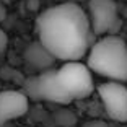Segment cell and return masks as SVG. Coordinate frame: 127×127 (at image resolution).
<instances>
[{"instance_id": "10", "label": "cell", "mask_w": 127, "mask_h": 127, "mask_svg": "<svg viewBox=\"0 0 127 127\" xmlns=\"http://www.w3.org/2000/svg\"><path fill=\"white\" fill-rule=\"evenodd\" d=\"M5 16H7V10H5V7H3V5L0 3V21H2V20H3Z\"/></svg>"}, {"instance_id": "9", "label": "cell", "mask_w": 127, "mask_h": 127, "mask_svg": "<svg viewBox=\"0 0 127 127\" xmlns=\"http://www.w3.org/2000/svg\"><path fill=\"white\" fill-rule=\"evenodd\" d=\"M83 127H109L104 121H99V119H93V121H86L83 124Z\"/></svg>"}, {"instance_id": "6", "label": "cell", "mask_w": 127, "mask_h": 127, "mask_svg": "<svg viewBox=\"0 0 127 127\" xmlns=\"http://www.w3.org/2000/svg\"><path fill=\"white\" fill-rule=\"evenodd\" d=\"M30 106V98L23 91L8 90L0 93V127L7 122L25 116Z\"/></svg>"}, {"instance_id": "7", "label": "cell", "mask_w": 127, "mask_h": 127, "mask_svg": "<svg viewBox=\"0 0 127 127\" xmlns=\"http://www.w3.org/2000/svg\"><path fill=\"white\" fill-rule=\"evenodd\" d=\"M57 57L54 56L41 41H34L25 49V62L30 68L36 72H44L54 68Z\"/></svg>"}, {"instance_id": "2", "label": "cell", "mask_w": 127, "mask_h": 127, "mask_svg": "<svg viewBox=\"0 0 127 127\" xmlns=\"http://www.w3.org/2000/svg\"><path fill=\"white\" fill-rule=\"evenodd\" d=\"M91 72L114 82H127V44L116 34H104L88 51Z\"/></svg>"}, {"instance_id": "4", "label": "cell", "mask_w": 127, "mask_h": 127, "mask_svg": "<svg viewBox=\"0 0 127 127\" xmlns=\"http://www.w3.org/2000/svg\"><path fill=\"white\" fill-rule=\"evenodd\" d=\"M88 16H90L91 30L96 36L114 34L119 30V10L114 0H90Z\"/></svg>"}, {"instance_id": "8", "label": "cell", "mask_w": 127, "mask_h": 127, "mask_svg": "<svg viewBox=\"0 0 127 127\" xmlns=\"http://www.w3.org/2000/svg\"><path fill=\"white\" fill-rule=\"evenodd\" d=\"M7 47H8V36L3 30H0V56L7 51Z\"/></svg>"}, {"instance_id": "5", "label": "cell", "mask_w": 127, "mask_h": 127, "mask_svg": "<svg viewBox=\"0 0 127 127\" xmlns=\"http://www.w3.org/2000/svg\"><path fill=\"white\" fill-rule=\"evenodd\" d=\"M96 91L108 116L116 122H127V86L111 80L98 85Z\"/></svg>"}, {"instance_id": "3", "label": "cell", "mask_w": 127, "mask_h": 127, "mask_svg": "<svg viewBox=\"0 0 127 127\" xmlns=\"http://www.w3.org/2000/svg\"><path fill=\"white\" fill-rule=\"evenodd\" d=\"M57 82L64 93L70 98V101L88 98L95 91L93 75L88 64H82L80 60L64 62L62 67L56 68Z\"/></svg>"}, {"instance_id": "11", "label": "cell", "mask_w": 127, "mask_h": 127, "mask_svg": "<svg viewBox=\"0 0 127 127\" xmlns=\"http://www.w3.org/2000/svg\"><path fill=\"white\" fill-rule=\"evenodd\" d=\"M80 2H90V0H80Z\"/></svg>"}, {"instance_id": "1", "label": "cell", "mask_w": 127, "mask_h": 127, "mask_svg": "<svg viewBox=\"0 0 127 127\" xmlns=\"http://www.w3.org/2000/svg\"><path fill=\"white\" fill-rule=\"evenodd\" d=\"M37 41L59 60H80L91 47L90 16L75 2H67L44 10L36 20Z\"/></svg>"}]
</instances>
